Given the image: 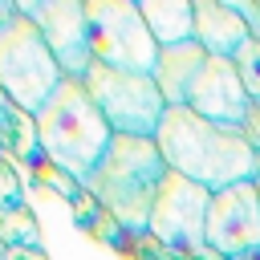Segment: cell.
I'll use <instances>...</instances> for the list:
<instances>
[{
  "label": "cell",
  "mask_w": 260,
  "mask_h": 260,
  "mask_svg": "<svg viewBox=\"0 0 260 260\" xmlns=\"http://www.w3.org/2000/svg\"><path fill=\"white\" fill-rule=\"evenodd\" d=\"M236 12L244 16L248 37H252V41H260V4H248V0H244V4H236Z\"/></svg>",
  "instance_id": "19"
},
{
  "label": "cell",
  "mask_w": 260,
  "mask_h": 260,
  "mask_svg": "<svg viewBox=\"0 0 260 260\" xmlns=\"http://www.w3.org/2000/svg\"><path fill=\"white\" fill-rule=\"evenodd\" d=\"M4 260H49V256H45V248H8Z\"/></svg>",
  "instance_id": "20"
},
{
  "label": "cell",
  "mask_w": 260,
  "mask_h": 260,
  "mask_svg": "<svg viewBox=\"0 0 260 260\" xmlns=\"http://www.w3.org/2000/svg\"><path fill=\"white\" fill-rule=\"evenodd\" d=\"M85 20H89L93 61L114 65V69H130V73L154 69L158 45L146 32L138 0H85Z\"/></svg>",
  "instance_id": "6"
},
{
  "label": "cell",
  "mask_w": 260,
  "mask_h": 260,
  "mask_svg": "<svg viewBox=\"0 0 260 260\" xmlns=\"http://www.w3.org/2000/svg\"><path fill=\"white\" fill-rule=\"evenodd\" d=\"M32 118H37L41 154L85 187L89 171L102 162V154L114 138V130L106 126V118L93 106V98L85 93V85L77 77H65L57 85V93Z\"/></svg>",
  "instance_id": "3"
},
{
  "label": "cell",
  "mask_w": 260,
  "mask_h": 260,
  "mask_svg": "<svg viewBox=\"0 0 260 260\" xmlns=\"http://www.w3.org/2000/svg\"><path fill=\"white\" fill-rule=\"evenodd\" d=\"M256 195H260V179H256Z\"/></svg>",
  "instance_id": "23"
},
{
  "label": "cell",
  "mask_w": 260,
  "mask_h": 260,
  "mask_svg": "<svg viewBox=\"0 0 260 260\" xmlns=\"http://www.w3.org/2000/svg\"><path fill=\"white\" fill-rule=\"evenodd\" d=\"M195 41L207 57H236L252 37L236 4L223 0H195Z\"/></svg>",
  "instance_id": "11"
},
{
  "label": "cell",
  "mask_w": 260,
  "mask_h": 260,
  "mask_svg": "<svg viewBox=\"0 0 260 260\" xmlns=\"http://www.w3.org/2000/svg\"><path fill=\"white\" fill-rule=\"evenodd\" d=\"M138 12L158 49L195 41V0H138Z\"/></svg>",
  "instance_id": "13"
},
{
  "label": "cell",
  "mask_w": 260,
  "mask_h": 260,
  "mask_svg": "<svg viewBox=\"0 0 260 260\" xmlns=\"http://www.w3.org/2000/svg\"><path fill=\"white\" fill-rule=\"evenodd\" d=\"M0 260H4V244H0Z\"/></svg>",
  "instance_id": "24"
},
{
  "label": "cell",
  "mask_w": 260,
  "mask_h": 260,
  "mask_svg": "<svg viewBox=\"0 0 260 260\" xmlns=\"http://www.w3.org/2000/svg\"><path fill=\"white\" fill-rule=\"evenodd\" d=\"M0 244H4V252L8 248H41V223L28 203L0 211Z\"/></svg>",
  "instance_id": "14"
},
{
  "label": "cell",
  "mask_w": 260,
  "mask_h": 260,
  "mask_svg": "<svg viewBox=\"0 0 260 260\" xmlns=\"http://www.w3.org/2000/svg\"><path fill=\"white\" fill-rule=\"evenodd\" d=\"M187 260H223V256H219V252H211V248L203 244V248H195V252H187Z\"/></svg>",
  "instance_id": "22"
},
{
  "label": "cell",
  "mask_w": 260,
  "mask_h": 260,
  "mask_svg": "<svg viewBox=\"0 0 260 260\" xmlns=\"http://www.w3.org/2000/svg\"><path fill=\"white\" fill-rule=\"evenodd\" d=\"M240 134H244V142H248V146L260 154V106H252V110H248V118H244Z\"/></svg>",
  "instance_id": "18"
},
{
  "label": "cell",
  "mask_w": 260,
  "mask_h": 260,
  "mask_svg": "<svg viewBox=\"0 0 260 260\" xmlns=\"http://www.w3.org/2000/svg\"><path fill=\"white\" fill-rule=\"evenodd\" d=\"M162 179H167V162L154 138L114 134L102 162L89 171L85 191L114 223H122L130 236H142Z\"/></svg>",
  "instance_id": "2"
},
{
  "label": "cell",
  "mask_w": 260,
  "mask_h": 260,
  "mask_svg": "<svg viewBox=\"0 0 260 260\" xmlns=\"http://www.w3.org/2000/svg\"><path fill=\"white\" fill-rule=\"evenodd\" d=\"M207 207H211V191L167 171L158 195H154V207H150V219H146V236L171 252H195L203 248V232H207Z\"/></svg>",
  "instance_id": "7"
},
{
  "label": "cell",
  "mask_w": 260,
  "mask_h": 260,
  "mask_svg": "<svg viewBox=\"0 0 260 260\" xmlns=\"http://www.w3.org/2000/svg\"><path fill=\"white\" fill-rule=\"evenodd\" d=\"M16 12L28 16L49 53L57 57L65 77H85V69L93 65V49H89V20H85V0H16Z\"/></svg>",
  "instance_id": "8"
},
{
  "label": "cell",
  "mask_w": 260,
  "mask_h": 260,
  "mask_svg": "<svg viewBox=\"0 0 260 260\" xmlns=\"http://www.w3.org/2000/svg\"><path fill=\"white\" fill-rule=\"evenodd\" d=\"M203 240L223 260H240V256L260 252V195H256V183H232L223 191H211Z\"/></svg>",
  "instance_id": "9"
},
{
  "label": "cell",
  "mask_w": 260,
  "mask_h": 260,
  "mask_svg": "<svg viewBox=\"0 0 260 260\" xmlns=\"http://www.w3.org/2000/svg\"><path fill=\"white\" fill-rule=\"evenodd\" d=\"M16 20V0H0V32Z\"/></svg>",
  "instance_id": "21"
},
{
  "label": "cell",
  "mask_w": 260,
  "mask_h": 260,
  "mask_svg": "<svg viewBox=\"0 0 260 260\" xmlns=\"http://www.w3.org/2000/svg\"><path fill=\"white\" fill-rule=\"evenodd\" d=\"M154 142L162 150L167 171H175V175H183L207 191H223L232 183H256L260 179V154L244 142V134L215 126L187 106H171L162 114Z\"/></svg>",
  "instance_id": "1"
},
{
  "label": "cell",
  "mask_w": 260,
  "mask_h": 260,
  "mask_svg": "<svg viewBox=\"0 0 260 260\" xmlns=\"http://www.w3.org/2000/svg\"><path fill=\"white\" fill-rule=\"evenodd\" d=\"M85 93L93 98V106L102 110L106 126L114 134H130V138H154L167 102L154 85L150 73H130V69H114L93 61L81 77Z\"/></svg>",
  "instance_id": "4"
},
{
  "label": "cell",
  "mask_w": 260,
  "mask_h": 260,
  "mask_svg": "<svg viewBox=\"0 0 260 260\" xmlns=\"http://www.w3.org/2000/svg\"><path fill=\"white\" fill-rule=\"evenodd\" d=\"M65 81L57 57L49 53L41 28L16 12V20L0 32V89L28 114H37L53 93L57 85Z\"/></svg>",
  "instance_id": "5"
},
{
  "label": "cell",
  "mask_w": 260,
  "mask_h": 260,
  "mask_svg": "<svg viewBox=\"0 0 260 260\" xmlns=\"http://www.w3.org/2000/svg\"><path fill=\"white\" fill-rule=\"evenodd\" d=\"M236 65H240V77H244V89H248L252 106H260V41H248L236 53Z\"/></svg>",
  "instance_id": "17"
},
{
  "label": "cell",
  "mask_w": 260,
  "mask_h": 260,
  "mask_svg": "<svg viewBox=\"0 0 260 260\" xmlns=\"http://www.w3.org/2000/svg\"><path fill=\"white\" fill-rule=\"evenodd\" d=\"M28 195H24V175H20V162L12 154H0V211L8 207H24Z\"/></svg>",
  "instance_id": "15"
},
{
  "label": "cell",
  "mask_w": 260,
  "mask_h": 260,
  "mask_svg": "<svg viewBox=\"0 0 260 260\" xmlns=\"http://www.w3.org/2000/svg\"><path fill=\"white\" fill-rule=\"evenodd\" d=\"M187 110H195L199 118H207L215 126H228V130L244 126V118L252 110V98L244 89L236 57H207L203 61V69H199V77L191 85Z\"/></svg>",
  "instance_id": "10"
},
{
  "label": "cell",
  "mask_w": 260,
  "mask_h": 260,
  "mask_svg": "<svg viewBox=\"0 0 260 260\" xmlns=\"http://www.w3.org/2000/svg\"><path fill=\"white\" fill-rule=\"evenodd\" d=\"M203 61H207V53H203L199 41H183V45H167V49H158L150 77H154V85H158L167 110H171V106H187L191 85H195Z\"/></svg>",
  "instance_id": "12"
},
{
  "label": "cell",
  "mask_w": 260,
  "mask_h": 260,
  "mask_svg": "<svg viewBox=\"0 0 260 260\" xmlns=\"http://www.w3.org/2000/svg\"><path fill=\"white\" fill-rule=\"evenodd\" d=\"M32 171H37V179H41L45 187H53V191H57L61 199H69V203H77V199L85 195V187H81V183H77L73 175H65L61 167H53V162H49L45 154H41V158L32 162Z\"/></svg>",
  "instance_id": "16"
}]
</instances>
